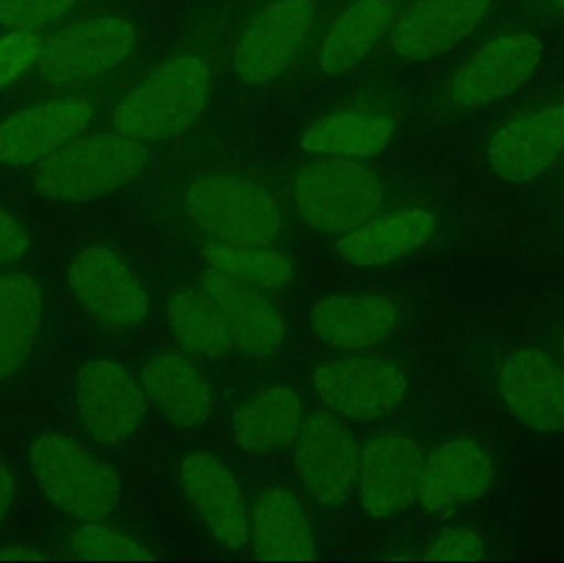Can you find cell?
I'll return each instance as SVG.
<instances>
[{"instance_id":"484cf974","label":"cell","mask_w":564,"mask_h":563,"mask_svg":"<svg viewBox=\"0 0 564 563\" xmlns=\"http://www.w3.org/2000/svg\"><path fill=\"white\" fill-rule=\"evenodd\" d=\"M304 423V400L285 383L257 387L235 403V442L248 455L264 456L294 445Z\"/></svg>"},{"instance_id":"cb8c5ba5","label":"cell","mask_w":564,"mask_h":563,"mask_svg":"<svg viewBox=\"0 0 564 563\" xmlns=\"http://www.w3.org/2000/svg\"><path fill=\"white\" fill-rule=\"evenodd\" d=\"M440 230L436 210L420 198L341 235L337 251L357 267H383L426 247Z\"/></svg>"},{"instance_id":"f1b7e54d","label":"cell","mask_w":564,"mask_h":563,"mask_svg":"<svg viewBox=\"0 0 564 563\" xmlns=\"http://www.w3.org/2000/svg\"><path fill=\"white\" fill-rule=\"evenodd\" d=\"M167 317L178 347L188 356L220 360L235 350L230 331L202 283H182L172 290Z\"/></svg>"},{"instance_id":"1f68e13d","label":"cell","mask_w":564,"mask_h":563,"mask_svg":"<svg viewBox=\"0 0 564 563\" xmlns=\"http://www.w3.org/2000/svg\"><path fill=\"white\" fill-rule=\"evenodd\" d=\"M79 0H0V25L39 32L65 19Z\"/></svg>"},{"instance_id":"7402d4cb","label":"cell","mask_w":564,"mask_h":563,"mask_svg":"<svg viewBox=\"0 0 564 563\" xmlns=\"http://www.w3.org/2000/svg\"><path fill=\"white\" fill-rule=\"evenodd\" d=\"M489 452L473 439H454L424 458L416 499L424 511L444 515L482 498L494 483Z\"/></svg>"},{"instance_id":"8992f818","label":"cell","mask_w":564,"mask_h":563,"mask_svg":"<svg viewBox=\"0 0 564 563\" xmlns=\"http://www.w3.org/2000/svg\"><path fill=\"white\" fill-rule=\"evenodd\" d=\"M384 66L364 69L360 82L305 122L297 136L302 154L371 159L391 144L413 102Z\"/></svg>"},{"instance_id":"60d3db41","label":"cell","mask_w":564,"mask_h":563,"mask_svg":"<svg viewBox=\"0 0 564 563\" xmlns=\"http://www.w3.org/2000/svg\"><path fill=\"white\" fill-rule=\"evenodd\" d=\"M563 356H564V346H563Z\"/></svg>"},{"instance_id":"30bf717a","label":"cell","mask_w":564,"mask_h":563,"mask_svg":"<svg viewBox=\"0 0 564 563\" xmlns=\"http://www.w3.org/2000/svg\"><path fill=\"white\" fill-rule=\"evenodd\" d=\"M142 32L124 12H108L72 23L45 40L40 72L52 85L99 82L141 65Z\"/></svg>"},{"instance_id":"83f0119b","label":"cell","mask_w":564,"mask_h":563,"mask_svg":"<svg viewBox=\"0 0 564 563\" xmlns=\"http://www.w3.org/2000/svg\"><path fill=\"white\" fill-rule=\"evenodd\" d=\"M43 293L25 273L0 274V382L22 370L43 324Z\"/></svg>"},{"instance_id":"f546056e","label":"cell","mask_w":564,"mask_h":563,"mask_svg":"<svg viewBox=\"0 0 564 563\" xmlns=\"http://www.w3.org/2000/svg\"><path fill=\"white\" fill-rule=\"evenodd\" d=\"M198 250L208 267L270 294L284 293L295 280L294 261L281 248L208 243Z\"/></svg>"},{"instance_id":"e575fe53","label":"cell","mask_w":564,"mask_h":563,"mask_svg":"<svg viewBox=\"0 0 564 563\" xmlns=\"http://www.w3.org/2000/svg\"><path fill=\"white\" fill-rule=\"evenodd\" d=\"M29 250V231L10 212L0 207V267L19 263Z\"/></svg>"},{"instance_id":"74e56055","label":"cell","mask_w":564,"mask_h":563,"mask_svg":"<svg viewBox=\"0 0 564 563\" xmlns=\"http://www.w3.org/2000/svg\"><path fill=\"white\" fill-rule=\"evenodd\" d=\"M13 498H15V481L9 469L0 463V522L12 508Z\"/></svg>"},{"instance_id":"d590c367","label":"cell","mask_w":564,"mask_h":563,"mask_svg":"<svg viewBox=\"0 0 564 563\" xmlns=\"http://www.w3.org/2000/svg\"><path fill=\"white\" fill-rule=\"evenodd\" d=\"M513 20L532 29L564 25V0H519Z\"/></svg>"},{"instance_id":"7a4b0ae2","label":"cell","mask_w":564,"mask_h":563,"mask_svg":"<svg viewBox=\"0 0 564 563\" xmlns=\"http://www.w3.org/2000/svg\"><path fill=\"white\" fill-rule=\"evenodd\" d=\"M245 20L238 0L192 10L167 52L112 106L109 129L142 142H167L208 128V111L231 69Z\"/></svg>"},{"instance_id":"3957f363","label":"cell","mask_w":564,"mask_h":563,"mask_svg":"<svg viewBox=\"0 0 564 563\" xmlns=\"http://www.w3.org/2000/svg\"><path fill=\"white\" fill-rule=\"evenodd\" d=\"M210 128L167 142H142L121 132L79 136L36 164L33 187L52 201H95L194 155L225 149Z\"/></svg>"},{"instance_id":"ba28073f","label":"cell","mask_w":564,"mask_h":563,"mask_svg":"<svg viewBox=\"0 0 564 563\" xmlns=\"http://www.w3.org/2000/svg\"><path fill=\"white\" fill-rule=\"evenodd\" d=\"M334 0H270L245 20L231 72L245 95L280 88Z\"/></svg>"},{"instance_id":"8d00e7d4","label":"cell","mask_w":564,"mask_h":563,"mask_svg":"<svg viewBox=\"0 0 564 563\" xmlns=\"http://www.w3.org/2000/svg\"><path fill=\"white\" fill-rule=\"evenodd\" d=\"M48 555L25 545H9L0 549V562L48 561Z\"/></svg>"},{"instance_id":"d4e9b609","label":"cell","mask_w":564,"mask_h":563,"mask_svg":"<svg viewBox=\"0 0 564 563\" xmlns=\"http://www.w3.org/2000/svg\"><path fill=\"white\" fill-rule=\"evenodd\" d=\"M148 402L177 429H195L214 410V389L202 367L184 350H162L139 373Z\"/></svg>"},{"instance_id":"e0dca14e","label":"cell","mask_w":564,"mask_h":563,"mask_svg":"<svg viewBox=\"0 0 564 563\" xmlns=\"http://www.w3.org/2000/svg\"><path fill=\"white\" fill-rule=\"evenodd\" d=\"M95 118V102L83 96L50 99L20 109L0 122V164H40L85 134Z\"/></svg>"},{"instance_id":"7c38bea8","label":"cell","mask_w":564,"mask_h":563,"mask_svg":"<svg viewBox=\"0 0 564 563\" xmlns=\"http://www.w3.org/2000/svg\"><path fill=\"white\" fill-rule=\"evenodd\" d=\"M502 3L503 0H408L367 68L440 58L479 35Z\"/></svg>"},{"instance_id":"ac0fdd59","label":"cell","mask_w":564,"mask_h":563,"mask_svg":"<svg viewBox=\"0 0 564 563\" xmlns=\"http://www.w3.org/2000/svg\"><path fill=\"white\" fill-rule=\"evenodd\" d=\"M423 465V450L408 433L387 430L371 436L358 466L364 511L373 519H388L410 508L417 496Z\"/></svg>"},{"instance_id":"d6a6232c","label":"cell","mask_w":564,"mask_h":563,"mask_svg":"<svg viewBox=\"0 0 564 563\" xmlns=\"http://www.w3.org/2000/svg\"><path fill=\"white\" fill-rule=\"evenodd\" d=\"M45 39L30 30H9L0 36V89L19 82L40 62Z\"/></svg>"},{"instance_id":"2e32d148","label":"cell","mask_w":564,"mask_h":563,"mask_svg":"<svg viewBox=\"0 0 564 563\" xmlns=\"http://www.w3.org/2000/svg\"><path fill=\"white\" fill-rule=\"evenodd\" d=\"M76 410L95 442L118 446L138 433L148 412L141 382L121 364L89 360L75 382Z\"/></svg>"},{"instance_id":"5bb4252c","label":"cell","mask_w":564,"mask_h":563,"mask_svg":"<svg viewBox=\"0 0 564 563\" xmlns=\"http://www.w3.org/2000/svg\"><path fill=\"white\" fill-rule=\"evenodd\" d=\"M68 284L83 310L109 333L138 329L151 311L148 291L128 261L106 245H91L73 258Z\"/></svg>"},{"instance_id":"4316f807","label":"cell","mask_w":564,"mask_h":563,"mask_svg":"<svg viewBox=\"0 0 564 563\" xmlns=\"http://www.w3.org/2000/svg\"><path fill=\"white\" fill-rule=\"evenodd\" d=\"M250 541L258 561H314V531L301 499L284 486H268L251 511Z\"/></svg>"},{"instance_id":"4dcf8cb0","label":"cell","mask_w":564,"mask_h":563,"mask_svg":"<svg viewBox=\"0 0 564 563\" xmlns=\"http://www.w3.org/2000/svg\"><path fill=\"white\" fill-rule=\"evenodd\" d=\"M68 545L79 561H152L151 551L131 535L99 522H85L73 529Z\"/></svg>"},{"instance_id":"f35d334b","label":"cell","mask_w":564,"mask_h":563,"mask_svg":"<svg viewBox=\"0 0 564 563\" xmlns=\"http://www.w3.org/2000/svg\"><path fill=\"white\" fill-rule=\"evenodd\" d=\"M240 2L241 9H243L245 15H251L254 10L260 9L264 3L270 2V0H238Z\"/></svg>"},{"instance_id":"52a82bcc","label":"cell","mask_w":564,"mask_h":563,"mask_svg":"<svg viewBox=\"0 0 564 563\" xmlns=\"http://www.w3.org/2000/svg\"><path fill=\"white\" fill-rule=\"evenodd\" d=\"M408 0H334L280 88L364 72Z\"/></svg>"},{"instance_id":"44dd1931","label":"cell","mask_w":564,"mask_h":563,"mask_svg":"<svg viewBox=\"0 0 564 563\" xmlns=\"http://www.w3.org/2000/svg\"><path fill=\"white\" fill-rule=\"evenodd\" d=\"M181 483L212 538L227 551L250 542V515L234 473L215 456L192 453L181 466Z\"/></svg>"},{"instance_id":"4fadbf2b","label":"cell","mask_w":564,"mask_h":563,"mask_svg":"<svg viewBox=\"0 0 564 563\" xmlns=\"http://www.w3.org/2000/svg\"><path fill=\"white\" fill-rule=\"evenodd\" d=\"M318 399L337 415L377 422L397 412L408 392L403 367L390 357L358 354L325 360L312 376Z\"/></svg>"},{"instance_id":"603a6c76","label":"cell","mask_w":564,"mask_h":563,"mask_svg":"<svg viewBox=\"0 0 564 563\" xmlns=\"http://www.w3.org/2000/svg\"><path fill=\"white\" fill-rule=\"evenodd\" d=\"M403 320V304L381 291L334 294L315 304L311 324L318 339L340 350H368L390 339Z\"/></svg>"},{"instance_id":"8fae6325","label":"cell","mask_w":564,"mask_h":563,"mask_svg":"<svg viewBox=\"0 0 564 563\" xmlns=\"http://www.w3.org/2000/svg\"><path fill=\"white\" fill-rule=\"evenodd\" d=\"M30 468L56 509L82 522H101L121 496L118 475L72 436L43 433L30 446Z\"/></svg>"},{"instance_id":"5b68a950","label":"cell","mask_w":564,"mask_h":563,"mask_svg":"<svg viewBox=\"0 0 564 563\" xmlns=\"http://www.w3.org/2000/svg\"><path fill=\"white\" fill-rule=\"evenodd\" d=\"M542 59L543 42L532 26L492 20L424 101V118H470L507 101L532 79Z\"/></svg>"},{"instance_id":"ab89813d","label":"cell","mask_w":564,"mask_h":563,"mask_svg":"<svg viewBox=\"0 0 564 563\" xmlns=\"http://www.w3.org/2000/svg\"><path fill=\"white\" fill-rule=\"evenodd\" d=\"M553 172H555V174H558L560 177L564 178V155L562 158V161H560L558 164H556V167L553 169Z\"/></svg>"},{"instance_id":"277c9868","label":"cell","mask_w":564,"mask_h":563,"mask_svg":"<svg viewBox=\"0 0 564 563\" xmlns=\"http://www.w3.org/2000/svg\"><path fill=\"white\" fill-rule=\"evenodd\" d=\"M299 225L341 237L420 201L370 159L301 154L281 165Z\"/></svg>"},{"instance_id":"9c48e42d","label":"cell","mask_w":564,"mask_h":563,"mask_svg":"<svg viewBox=\"0 0 564 563\" xmlns=\"http://www.w3.org/2000/svg\"><path fill=\"white\" fill-rule=\"evenodd\" d=\"M484 155L510 184H530L553 172L564 155V83L503 112L487 132Z\"/></svg>"},{"instance_id":"9a60e30c","label":"cell","mask_w":564,"mask_h":563,"mask_svg":"<svg viewBox=\"0 0 564 563\" xmlns=\"http://www.w3.org/2000/svg\"><path fill=\"white\" fill-rule=\"evenodd\" d=\"M294 465L318 505L338 508L357 486L360 450L335 412L317 409L305 416L295 439Z\"/></svg>"},{"instance_id":"836d02e7","label":"cell","mask_w":564,"mask_h":563,"mask_svg":"<svg viewBox=\"0 0 564 563\" xmlns=\"http://www.w3.org/2000/svg\"><path fill=\"white\" fill-rule=\"evenodd\" d=\"M486 542L473 529L454 528L441 532L426 549L424 561H480Z\"/></svg>"},{"instance_id":"6da1fadb","label":"cell","mask_w":564,"mask_h":563,"mask_svg":"<svg viewBox=\"0 0 564 563\" xmlns=\"http://www.w3.org/2000/svg\"><path fill=\"white\" fill-rule=\"evenodd\" d=\"M144 201L155 220L195 247L288 250L299 225L280 169L234 158L227 148L159 172Z\"/></svg>"},{"instance_id":"ffe728a7","label":"cell","mask_w":564,"mask_h":563,"mask_svg":"<svg viewBox=\"0 0 564 563\" xmlns=\"http://www.w3.org/2000/svg\"><path fill=\"white\" fill-rule=\"evenodd\" d=\"M497 389L507 409L527 429L564 430V369L533 347L513 350L500 366Z\"/></svg>"},{"instance_id":"d6986e66","label":"cell","mask_w":564,"mask_h":563,"mask_svg":"<svg viewBox=\"0 0 564 563\" xmlns=\"http://www.w3.org/2000/svg\"><path fill=\"white\" fill-rule=\"evenodd\" d=\"M200 283L220 311L235 350L251 360H270L280 354L285 323L273 294L212 267L202 273Z\"/></svg>"}]
</instances>
